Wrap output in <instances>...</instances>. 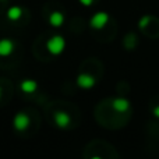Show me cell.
Masks as SVG:
<instances>
[{
	"instance_id": "52a82bcc",
	"label": "cell",
	"mask_w": 159,
	"mask_h": 159,
	"mask_svg": "<svg viewBox=\"0 0 159 159\" xmlns=\"http://www.w3.org/2000/svg\"><path fill=\"white\" fill-rule=\"evenodd\" d=\"M20 89L24 93H34L38 89V82L32 78H25L20 82Z\"/></svg>"
},
{
	"instance_id": "8fae6325",
	"label": "cell",
	"mask_w": 159,
	"mask_h": 159,
	"mask_svg": "<svg viewBox=\"0 0 159 159\" xmlns=\"http://www.w3.org/2000/svg\"><path fill=\"white\" fill-rule=\"evenodd\" d=\"M149 21H151V17L149 16H144L140 18V21H138V27L141 28V30H144V28L147 27V25L149 24Z\"/></svg>"
},
{
	"instance_id": "8992f818",
	"label": "cell",
	"mask_w": 159,
	"mask_h": 159,
	"mask_svg": "<svg viewBox=\"0 0 159 159\" xmlns=\"http://www.w3.org/2000/svg\"><path fill=\"white\" fill-rule=\"evenodd\" d=\"M14 49H16V43L11 39H7V38L0 39V56L2 57L10 56L14 52Z\"/></svg>"
},
{
	"instance_id": "3957f363",
	"label": "cell",
	"mask_w": 159,
	"mask_h": 159,
	"mask_svg": "<svg viewBox=\"0 0 159 159\" xmlns=\"http://www.w3.org/2000/svg\"><path fill=\"white\" fill-rule=\"evenodd\" d=\"M31 124V119L27 113L24 112H18L13 119V126L17 131H25Z\"/></svg>"
},
{
	"instance_id": "9c48e42d",
	"label": "cell",
	"mask_w": 159,
	"mask_h": 159,
	"mask_svg": "<svg viewBox=\"0 0 159 159\" xmlns=\"http://www.w3.org/2000/svg\"><path fill=\"white\" fill-rule=\"evenodd\" d=\"M49 24L55 28H60L64 24V14L61 11H53L49 16Z\"/></svg>"
},
{
	"instance_id": "6da1fadb",
	"label": "cell",
	"mask_w": 159,
	"mask_h": 159,
	"mask_svg": "<svg viewBox=\"0 0 159 159\" xmlns=\"http://www.w3.org/2000/svg\"><path fill=\"white\" fill-rule=\"evenodd\" d=\"M46 49L50 55L59 56L64 52L66 49V39L61 35H53L49 41L46 42Z\"/></svg>"
},
{
	"instance_id": "ba28073f",
	"label": "cell",
	"mask_w": 159,
	"mask_h": 159,
	"mask_svg": "<svg viewBox=\"0 0 159 159\" xmlns=\"http://www.w3.org/2000/svg\"><path fill=\"white\" fill-rule=\"evenodd\" d=\"M112 107L119 113H124L130 109V101L126 98H115L112 101Z\"/></svg>"
},
{
	"instance_id": "5b68a950",
	"label": "cell",
	"mask_w": 159,
	"mask_h": 159,
	"mask_svg": "<svg viewBox=\"0 0 159 159\" xmlns=\"http://www.w3.org/2000/svg\"><path fill=\"white\" fill-rule=\"evenodd\" d=\"M75 82H77V85L80 88H82V89H91V88L96 84L95 77H92L91 74H85V73L80 74L77 80H75Z\"/></svg>"
},
{
	"instance_id": "7a4b0ae2",
	"label": "cell",
	"mask_w": 159,
	"mask_h": 159,
	"mask_svg": "<svg viewBox=\"0 0 159 159\" xmlns=\"http://www.w3.org/2000/svg\"><path fill=\"white\" fill-rule=\"evenodd\" d=\"M107 22H109V14L106 11H98L89 20V25L93 30H102L106 27Z\"/></svg>"
},
{
	"instance_id": "4fadbf2b",
	"label": "cell",
	"mask_w": 159,
	"mask_h": 159,
	"mask_svg": "<svg viewBox=\"0 0 159 159\" xmlns=\"http://www.w3.org/2000/svg\"><path fill=\"white\" fill-rule=\"evenodd\" d=\"M152 115H154L157 119H159V105H158V106H155L154 109H152Z\"/></svg>"
},
{
	"instance_id": "277c9868",
	"label": "cell",
	"mask_w": 159,
	"mask_h": 159,
	"mask_svg": "<svg viewBox=\"0 0 159 159\" xmlns=\"http://www.w3.org/2000/svg\"><path fill=\"white\" fill-rule=\"evenodd\" d=\"M53 119H55V123L59 129L64 130V129H67V127H70V124H71V116L67 112H64V110H57V112H55Z\"/></svg>"
},
{
	"instance_id": "5bb4252c",
	"label": "cell",
	"mask_w": 159,
	"mask_h": 159,
	"mask_svg": "<svg viewBox=\"0 0 159 159\" xmlns=\"http://www.w3.org/2000/svg\"><path fill=\"white\" fill-rule=\"evenodd\" d=\"M0 98H2V89H0Z\"/></svg>"
},
{
	"instance_id": "30bf717a",
	"label": "cell",
	"mask_w": 159,
	"mask_h": 159,
	"mask_svg": "<svg viewBox=\"0 0 159 159\" xmlns=\"http://www.w3.org/2000/svg\"><path fill=\"white\" fill-rule=\"evenodd\" d=\"M6 16H7V18L10 20V21H18L22 16V8L20 7V6H11V7L7 8Z\"/></svg>"
},
{
	"instance_id": "7c38bea8",
	"label": "cell",
	"mask_w": 159,
	"mask_h": 159,
	"mask_svg": "<svg viewBox=\"0 0 159 159\" xmlns=\"http://www.w3.org/2000/svg\"><path fill=\"white\" fill-rule=\"evenodd\" d=\"M80 3H81L82 6H85V7H89V6L93 3V0H80Z\"/></svg>"
}]
</instances>
